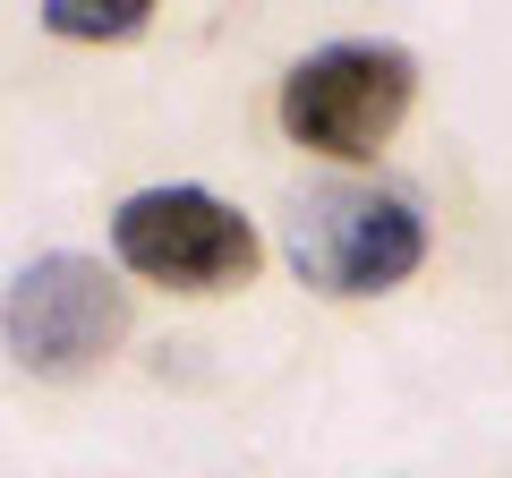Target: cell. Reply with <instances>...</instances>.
<instances>
[{"instance_id":"6da1fadb","label":"cell","mask_w":512,"mask_h":478,"mask_svg":"<svg viewBox=\"0 0 512 478\" xmlns=\"http://www.w3.org/2000/svg\"><path fill=\"white\" fill-rule=\"evenodd\" d=\"M291 265L325 299H384L427 265V214L402 188L376 180H325L291 205Z\"/></svg>"},{"instance_id":"7a4b0ae2","label":"cell","mask_w":512,"mask_h":478,"mask_svg":"<svg viewBox=\"0 0 512 478\" xmlns=\"http://www.w3.org/2000/svg\"><path fill=\"white\" fill-rule=\"evenodd\" d=\"M410 94H419V60H410L402 43H384V35L316 43V52L291 60V77H282V129L308 154L367 163L384 137L402 129Z\"/></svg>"},{"instance_id":"3957f363","label":"cell","mask_w":512,"mask_h":478,"mask_svg":"<svg viewBox=\"0 0 512 478\" xmlns=\"http://www.w3.org/2000/svg\"><path fill=\"white\" fill-rule=\"evenodd\" d=\"M111 248H120L128 274L163 282V291H239V282H256V265H265V239H256V222L239 214L231 197H214V188H137V197L111 214Z\"/></svg>"},{"instance_id":"277c9868","label":"cell","mask_w":512,"mask_h":478,"mask_svg":"<svg viewBox=\"0 0 512 478\" xmlns=\"http://www.w3.org/2000/svg\"><path fill=\"white\" fill-rule=\"evenodd\" d=\"M0 333H9V359L35 376H94L128 342V282L103 257L52 248L0 291Z\"/></svg>"},{"instance_id":"5b68a950","label":"cell","mask_w":512,"mask_h":478,"mask_svg":"<svg viewBox=\"0 0 512 478\" xmlns=\"http://www.w3.org/2000/svg\"><path fill=\"white\" fill-rule=\"evenodd\" d=\"M35 18L69 43H128V35H146L154 0H43Z\"/></svg>"}]
</instances>
